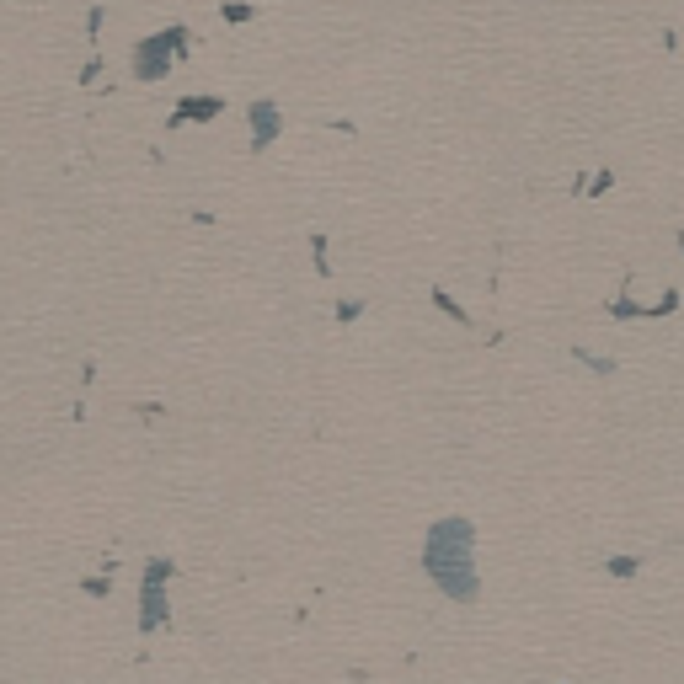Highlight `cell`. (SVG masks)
<instances>
[{
	"instance_id": "6da1fadb",
	"label": "cell",
	"mask_w": 684,
	"mask_h": 684,
	"mask_svg": "<svg viewBox=\"0 0 684 684\" xmlns=\"http://www.w3.org/2000/svg\"><path fill=\"white\" fill-rule=\"evenodd\" d=\"M166 572H171L166 562H155L145 572V604H139V626H145V631H155L166 620V599H161V578H166Z\"/></svg>"
}]
</instances>
